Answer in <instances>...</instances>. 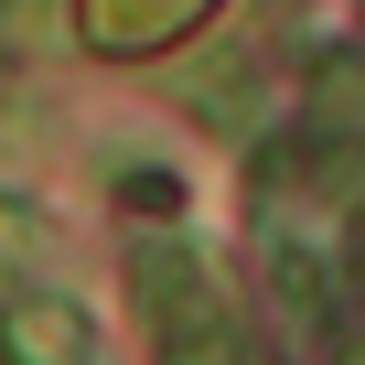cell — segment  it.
Masks as SVG:
<instances>
[{"mask_svg":"<svg viewBox=\"0 0 365 365\" xmlns=\"http://www.w3.org/2000/svg\"><path fill=\"white\" fill-rule=\"evenodd\" d=\"M205 0H86V43L97 54H150V43H172L182 22H194Z\"/></svg>","mask_w":365,"mask_h":365,"instance_id":"obj_3","label":"cell"},{"mask_svg":"<svg viewBox=\"0 0 365 365\" xmlns=\"http://www.w3.org/2000/svg\"><path fill=\"white\" fill-rule=\"evenodd\" d=\"M354 301H365V226H354Z\"/></svg>","mask_w":365,"mask_h":365,"instance_id":"obj_4","label":"cell"},{"mask_svg":"<svg viewBox=\"0 0 365 365\" xmlns=\"http://www.w3.org/2000/svg\"><path fill=\"white\" fill-rule=\"evenodd\" d=\"M0 365H97V322L65 290H22L0 312Z\"/></svg>","mask_w":365,"mask_h":365,"instance_id":"obj_2","label":"cell"},{"mask_svg":"<svg viewBox=\"0 0 365 365\" xmlns=\"http://www.w3.org/2000/svg\"><path fill=\"white\" fill-rule=\"evenodd\" d=\"M129 279H140V322H150L161 365H247L237 312H226V290L205 279V258H194V247L140 237V247H129Z\"/></svg>","mask_w":365,"mask_h":365,"instance_id":"obj_1","label":"cell"}]
</instances>
